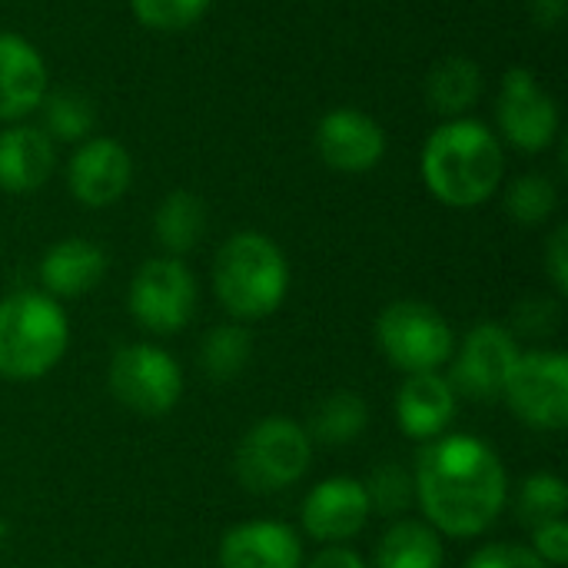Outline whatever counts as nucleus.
Returning <instances> with one entry per match:
<instances>
[{"label": "nucleus", "mask_w": 568, "mask_h": 568, "mask_svg": "<svg viewBox=\"0 0 568 568\" xmlns=\"http://www.w3.org/2000/svg\"><path fill=\"white\" fill-rule=\"evenodd\" d=\"M516 359H519L516 336L499 323H479L466 336L463 353L453 363L449 386L453 393H463L469 399H503Z\"/></svg>", "instance_id": "nucleus-11"}, {"label": "nucleus", "mask_w": 568, "mask_h": 568, "mask_svg": "<svg viewBox=\"0 0 568 568\" xmlns=\"http://www.w3.org/2000/svg\"><path fill=\"white\" fill-rule=\"evenodd\" d=\"M366 486V499H369V509L379 513V516H403L413 499H416V486H413V476L399 466V463H383L379 469H373L369 483Z\"/></svg>", "instance_id": "nucleus-28"}, {"label": "nucleus", "mask_w": 568, "mask_h": 568, "mask_svg": "<svg viewBox=\"0 0 568 568\" xmlns=\"http://www.w3.org/2000/svg\"><path fill=\"white\" fill-rule=\"evenodd\" d=\"M57 166L53 140L30 123H13L0 133V190L33 193Z\"/></svg>", "instance_id": "nucleus-19"}, {"label": "nucleus", "mask_w": 568, "mask_h": 568, "mask_svg": "<svg viewBox=\"0 0 568 568\" xmlns=\"http://www.w3.org/2000/svg\"><path fill=\"white\" fill-rule=\"evenodd\" d=\"M153 233H156V243L170 256H183V253L196 250V243L206 233V206H203V200L196 193L173 190L156 206Z\"/></svg>", "instance_id": "nucleus-21"}, {"label": "nucleus", "mask_w": 568, "mask_h": 568, "mask_svg": "<svg viewBox=\"0 0 568 568\" xmlns=\"http://www.w3.org/2000/svg\"><path fill=\"white\" fill-rule=\"evenodd\" d=\"M443 562L446 552L439 532L426 523L403 519L383 536L373 568H443Z\"/></svg>", "instance_id": "nucleus-22"}, {"label": "nucleus", "mask_w": 568, "mask_h": 568, "mask_svg": "<svg viewBox=\"0 0 568 568\" xmlns=\"http://www.w3.org/2000/svg\"><path fill=\"white\" fill-rule=\"evenodd\" d=\"M213 290L220 306L236 320L273 316L290 293V263L263 233H233L213 263Z\"/></svg>", "instance_id": "nucleus-3"}, {"label": "nucleus", "mask_w": 568, "mask_h": 568, "mask_svg": "<svg viewBox=\"0 0 568 568\" xmlns=\"http://www.w3.org/2000/svg\"><path fill=\"white\" fill-rule=\"evenodd\" d=\"M416 499L429 526L453 539L483 536L506 509V466L476 436L433 439L413 476Z\"/></svg>", "instance_id": "nucleus-1"}, {"label": "nucleus", "mask_w": 568, "mask_h": 568, "mask_svg": "<svg viewBox=\"0 0 568 568\" xmlns=\"http://www.w3.org/2000/svg\"><path fill=\"white\" fill-rule=\"evenodd\" d=\"M419 173L426 190L453 210L483 206L503 183L506 153L503 140L483 123L469 116L446 120L436 126L423 146Z\"/></svg>", "instance_id": "nucleus-2"}, {"label": "nucleus", "mask_w": 568, "mask_h": 568, "mask_svg": "<svg viewBox=\"0 0 568 568\" xmlns=\"http://www.w3.org/2000/svg\"><path fill=\"white\" fill-rule=\"evenodd\" d=\"M483 97V70L469 57H446L426 80V100L446 120L466 116Z\"/></svg>", "instance_id": "nucleus-20"}, {"label": "nucleus", "mask_w": 568, "mask_h": 568, "mask_svg": "<svg viewBox=\"0 0 568 568\" xmlns=\"http://www.w3.org/2000/svg\"><path fill=\"white\" fill-rule=\"evenodd\" d=\"M546 270L552 286L566 296L568 293V226H556L546 246Z\"/></svg>", "instance_id": "nucleus-33"}, {"label": "nucleus", "mask_w": 568, "mask_h": 568, "mask_svg": "<svg viewBox=\"0 0 568 568\" xmlns=\"http://www.w3.org/2000/svg\"><path fill=\"white\" fill-rule=\"evenodd\" d=\"M47 97V63L20 33H0V120L13 123L40 110Z\"/></svg>", "instance_id": "nucleus-15"}, {"label": "nucleus", "mask_w": 568, "mask_h": 568, "mask_svg": "<svg viewBox=\"0 0 568 568\" xmlns=\"http://www.w3.org/2000/svg\"><path fill=\"white\" fill-rule=\"evenodd\" d=\"M70 323L47 293L0 300V376L13 383L47 376L67 353Z\"/></svg>", "instance_id": "nucleus-4"}, {"label": "nucleus", "mask_w": 568, "mask_h": 568, "mask_svg": "<svg viewBox=\"0 0 568 568\" xmlns=\"http://www.w3.org/2000/svg\"><path fill=\"white\" fill-rule=\"evenodd\" d=\"M453 416H456V393L449 379L436 373H419L399 386L396 423L409 439H419V443L439 439L449 429Z\"/></svg>", "instance_id": "nucleus-17"}, {"label": "nucleus", "mask_w": 568, "mask_h": 568, "mask_svg": "<svg viewBox=\"0 0 568 568\" xmlns=\"http://www.w3.org/2000/svg\"><path fill=\"white\" fill-rule=\"evenodd\" d=\"M106 276V253L80 236L53 243L40 260V283L50 300H77Z\"/></svg>", "instance_id": "nucleus-18"}, {"label": "nucleus", "mask_w": 568, "mask_h": 568, "mask_svg": "<svg viewBox=\"0 0 568 568\" xmlns=\"http://www.w3.org/2000/svg\"><path fill=\"white\" fill-rule=\"evenodd\" d=\"M316 153L339 173H366L386 156V130L376 116L339 106L316 123Z\"/></svg>", "instance_id": "nucleus-13"}, {"label": "nucleus", "mask_w": 568, "mask_h": 568, "mask_svg": "<svg viewBox=\"0 0 568 568\" xmlns=\"http://www.w3.org/2000/svg\"><path fill=\"white\" fill-rule=\"evenodd\" d=\"M313 459V439L293 419L256 423L236 449V479L246 493L270 496L300 483Z\"/></svg>", "instance_id": "nucleus-6"}, {"label": "nucleus", "mask_w": 568, "mask_h": 568, "mask_svg": "<svg viewBox=\"0 0 568 568\" xmlns=\"http://www.w3.org/2000/svg\"><path fill=\"white\" fill-rule=\"evenodd\" d=\"M556 320H559V310L552 300H529L516 313V326L529 336H539V333L549 336L556 329Z\"/></svg>", "instance_id": "nucleus-32"}, {"label": "nucleus", "mask_w": 568, "mask_h": 568, "mask_svg": "<svg viewBox=\"0 0 568 568\" xmlns=\"http://www.w3.org/2000/svg\"><path fill=\"white\" fill-rule=\"evenodd\" d=\"M532 552L546 562V566H566L568 562V526L566 519L546 523L539 529H532Z\"/></svg>", "instance_id": "nucleus-31"}, {"label": "nucleus", "mask_w": 568, "mask_h": 568, "mask_svg": "<svg viewBox=\"0 0 568 568\" xmlns=\"http://www.w3.org/2000/svg\"><path fill=\"white\" fill-rule=\"evenodd\" d=\"M466 568H552L546 566L532 549L526 546H513V542H496L479 549Z\"/></svg>", "instance_id": "nucleus-30"}, {"label": "nucleus", "mask_w": 568, "mask_h": 568, "mask_svg": "<svg viewBox=\"0 0 568 568\" xmlns=\"http://www.w3.org/2000/svg\"><path fill=\"white\" fill-rule=\"evenodd\" d=\"M496 136L523 153H542L559 136V106L532 70H506L496 97Z\"/></svg>", "instance_id": "nucleus-10"}, {"label": "nucleus", "mask_w": 568, "mask_h": 568, "mask_svg": "<svg viewBox=\"0 0 568 568\" xmlns=\"http://www.w3.org/2000/svg\"><path fill=\"white\" fill-rule=\"evenodd\" d=\"M509 409L532 429L559 433L568 426V359L562 353H519L503 389Z\"/></svg>", "instance_id": "nucleus-9"}, {"label": "nucleus", "mask_w": 568, "mask_h": 568, "mask_svg": "<svg viewBox=\"0 0 568 568\" xmlns=\"http://www.w3.org/2000/svg\"><path fill=\"white\" fill-rule=\"evenodd\" d=\"M369 426V406L356 393H333L323 399L310 419V439L323 446H349L356 443Z\"/></svg>", "instance_id": "nucleus-23"}, {"label": "nucleus", "mask_w": 568, "mask_h": 568, "mask_svg": "<svg viewBox=\"0 0 568 568\" xmlns=\"http://www.w3.org/2000/svg\"><path fill=\"white\" fill-rule=\"evenodd\" d=\"M568 509V486L552 473H536L519 489V519L532 529L562 519Z\"/></svg>", "instance_id": "nucleus-27"}, {"label": "nucleus", "mask_w": 568, "mask_h": 568, "mask_svg": "<svg viewBox=\"0 0 568 568\" xmlns=\"http://www.w3.org/2000/svg\"><path fill=\"white\" fill-rule=\"evenodd\" d=\"M250 356H253V336L236 323L213 326L200 346V366L213 383H233L250 366Z\"/></svg>", "instance_id": "nucleus-24"}, {"label": "nucleus", "mask_w": 568, "mask_h": 568, "mask_svg": "<svg viewBox=\"0 0 568 568\" xmlns=\"http://www.w3.org/2000/svg\"><path fill=\"white\" fill-rule=\"evenodd\" d=\"M369 516L366 486L349 476L326 479L303 499V529L316 542H346L366 529Z\"/></svg>", "instance_id": "nucleus-14"}, {"label": "nucleus", "mask_w": 568, "mask_h": 568, "mask_svg": "<svg viewBox=\"0 0 568 568\" xmlns=\"http://www.w3.org/2000/svg\"><path fill=\"white\" fill-rule=\"evenodd\" d=\"M130 313L153 336H173L196 313V280L176 256L146 260L130 283Z\"/></svg>", "instance_id": "nucleus-8"}, {"label": "nucleus", "mask_w": 568, "mask_h": 568, "mask_svg": "<svg viewBox=\"0 0 568 568\" xmlns=\"http://www.w3.org/2000/svg\"><path fill=\"white\" fill-rule=\"evenodd\" d=\"M40 110H43V126L40 130L50 140H63V143L83 140L97 123L93 103L80 90H53V93L43 97Z\"/></svg>", "instance_id": "nucleus-25"}, {"label": "nucleus", "mask_w": 568, "mask_h": 568, "mask_svg": "<svg viewBox=\"0 0 568 568\" xmlns=\"http://www.w3.org/2000/svg\"><path fill=\"white\" fill-rule=\"evenodd\" d=\"M529 13H532L536 27L556 30V27H562V20H566L568 0H529Z\"/></svg>", "instance_id": "nucleus-34"}, {"label": "nucleus", "mask_w": 568, "mask_h": 568, "mask_svg": "<svg viewBox=\"0 0 568 568\" xmlns=\"http://www.w3.org/2000/svg\"><path fill=\"white\" fill-rule=\"evenodd\" d=\"M210 3L213 0H130V10L146 30L180 33V30H190L193 23H200L203 13L210 10Z\"/></svg>", "instance_id": "nucleus-29"}, {"label": "nucleus", "mask_w": 568, "mask_h": 568, "mask_svg": "<svg viewBox=\"0 0 568 568\" xmlns=\"http://www.w3.org/2000/svg\"><path fill=\"white\" fill-rule=\"evenodd\" d=\"M223 568H303V542L283 523H243L220 542Z\"/></svg>", "instance_id": "nucleus-16"}, {"label": "nucleus", "mask_w": 568, "mask_h": 568, "mask_svg": "<svg viewBox=\"0 0 568 568\" xmlns=\"http://www.w3.org/2000/svg\"><path fill=\"white\" fill-rule=\"evenodd\" d=\"M556 206H559V190L542 173H526V176L513 180L506 190V213L523 226L546 223L556 213Z\"/></svg>", "instance_id": "nucleus-26"}, {"label": "nucleus", "mask_w": 568, "mask_h": 568, "mask_svg": "<svg viewBox=\"0 0 568 568\" xmlns=\"http://www.w3.org/2000/svg\"><path fill=\"white\" fill-rule=\"evenodd\" d=\"M110 393L133 416H166L183 396V369L180 363L150 343H133L113 353L110 359Z\"/></svg>", "instance_id": "nucleus-7"}, {"label": "nucleus", "mask_w": 568, "mask_h": 568, "mask_svg": "<svg viewBox=\"0 0 568 568\" xmlns=\"http://www.w3.org/2000/svg\"><path fill=\"white\" fill-rule=\"evenodd\" d=\"M133 180V160L113 136H90L67 163V186L77 203L90 210L113 206Z\"/></svg>", "instance_id": "nucleus-12"}, {"label": "nucleus", "mask_w": 568, "mask_h": 568, "mask_svg": "<svg viewBox=\"0 0 568 568\" xmlns=\"http://www.w3.org/2000/svg\"><path fill=\"white\" fill-rule=\"evenodd\" d=\"M310 568H369L353 549H346V546H329V549H323Z\"/></svg>", "instance_id": "nucleus-35"}, {"label": "nucleus", "mask_w": 568, "mask_h": 568, "mask_svg": "<svg viewBox=\"0 0 568 568\" xmlns=\"http://www.w3.org/2000/svg\"><path fill=\"white\" fill-rule=\"evenodd\" d=\"M376 343L383 356L406 376L436 373L456 356L453 326L439 310L419 300H396L376 320Z\"/></svg>", "instance_id": "nucleus-5"}]
</instances>
